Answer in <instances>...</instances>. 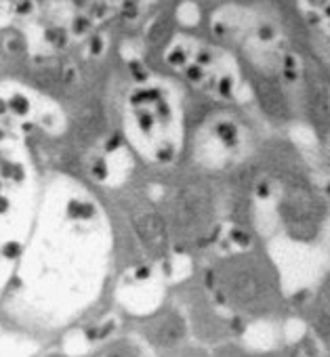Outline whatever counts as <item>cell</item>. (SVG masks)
<instances>
[{"instance_id":"1","label":"cell","mask_w":330,"mask_h":357,"mask_svg":"<svg viewBox=\"0 0 330 357\" xmlns=\"http://www.w3.org/2000/svg\"><path fill=\"white\" fill-rule=\"evenodd\" d=\"M223 298L246 311H261L276 301V278L259 257H238L217 275Z\"/></svg>"},{"instance_id":"6","label":"cell","mask_w":330,"mask_h":357,"mask_svg":"<svg viewBox=\"0 0 330 357\" xmlns=\"http://www.w3.org/2000/svg\"><path fill=\"white\" fill-rule=\"evenodd\" d=\"M217 357H276V355H257V353H246V351H240V349H225L221 353H217Z\"/></svg>"},{"instance_id":"3","label":"cell","mask_w":330,"mask_h":357,"mask_svg":"<svg viewBox=\"0 0 330 357\" xmlns=\"http://www.w3.org/2000/svg\"><path fill=\"white\" fill-rule=\"evenodd\" d=\"M158 347H177L186 336V324L177 313L162 315L147 332Z\"/></svg>"},{"instance_id":"7","label":"cell","mask_w":330,"mask_h":357,"mask_svg":"<svg viewBox=\"0 0 330 357\" xmlns=\"http://www.w3.org/2000/svg\"><path fill=\"white\" fill-rule=\"evenodd\" d=\"M183 357H204L202 353H190V355H183Z\"/></svg>"},{"instance_id":"4","label":"cell","mask_w":330,"mask_h":357,"mask_svg":"<svg viewBox=\"0 0 330 357\" xmlns=\"http://www.w3.org/2000/svg\"><path fill=\"white\" fill-rule=\"evenodd\" d=\"M135 225H137V234L147 250H151L156 255L164 250V244H167V231H164V225L158 215L147 213V215L139 217L135 221Z\"/></svg>"},{"instance_id":"8","label":"cell","mask_w":330,"mask_h":357,"mask_svg":"<svg viewBox=\"0 0 330 357\" xmlns=\"http://www.w3.org/2000/svg\"><path fill=\"white\" fill-rule=\"evenodd\" d=\"M297 357H322V355H297Z\"/></svg>"},{"instance_id":"2","label":"cell","mask_w":330,"mask_h":357,"mask_svg":"<svg viewBox=\"0 0 330 357\" xmlns=\"http://www.w3.org/2000/svg\"><path fill=\"white\" fill-rule=\"evenodd\" d=\"M175 227L183 236H198L209 227L211 221V204L209 198L198 194L196 190H183L177 198L175 206Z\"/></svg>"},{"instance_id":"5","label":"cell","mask_w":330,"mask_h":357,"mask_svg":"<svg viewBox=\"0 0 330 357\" xmlns=\"http://www.w3.org/2000/svg\"><path fill=\"white\" fill-rule=\"evenodd\" d=\"M105 357H135V351L126 342H118L105 353Z\"/></svg>"}]
</instances>
